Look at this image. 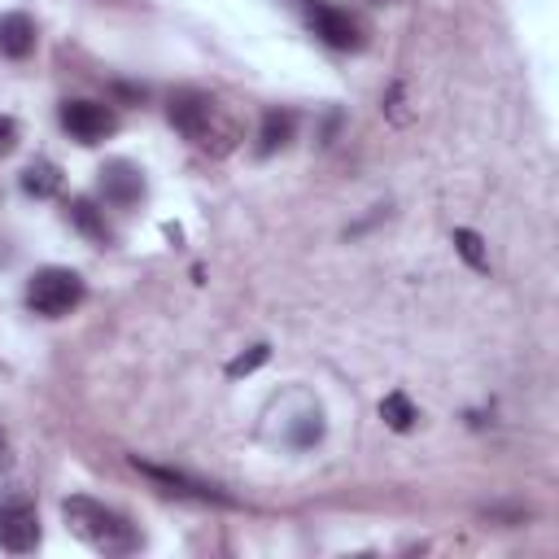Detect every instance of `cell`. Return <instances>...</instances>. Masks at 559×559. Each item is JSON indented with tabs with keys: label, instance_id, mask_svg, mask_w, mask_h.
I'll return each instance as SVG.
<instances>
[{
	"label": "cell",
	"instance_id": "cell-1",
	"mask_svg": "<svg viewBox=\"0 0 559 559\" xmlns=\"http://www.w3.org/2000/svg\"><path fill=\"white\" fill-rule=\"evenodd\" d=\"M166 118H170V127H175L183 140H192L201 153H214V157L231 153L236 140H240L236 118H231L210 92H197V87L175 92V96L166 100Z\"/></svg>",
	"mask_w": 559,
	"mask_h": 559
},
{
	"label": "cell",
	"instance_id": "cell-2",
	"mask_svg": "<svg viewBox=\"0 0 559 559\" xmlns=\"http://www.w3.org/2000/svg\"><path fill=\"white\" fill-rule=\"evenodd\" d=\"M61 520H66V528L83 546H92L100 555H131V550H140L135 524L122 511H114V507H105V502H96L87 493H70L61 502Z\"/></svg>",
	"mask_w": 559,
	"mask_h": 559
},
{
	"label": "cell",
	"instance_id": "cell-3",
	"mask_svg": "<svg viewBox=\"0 0 559 559\" xmlns=\"http://www.w3.org/2000/svg\"><path fill=\"white\" fill-rule=\"evenodd\" d=\"M83 301V275L70 266H39L26 280V306L44 319H61Z\"/></svg>",
	"mask_w": 559,
	"mask_h": 559
},
{
	"label": "cell",
	"instance_id": "cell-4",
	"mask_svg": "<svg viewBox=\"0 0 559 559\" xmlns=\"http://www.w3.org/2000/svg\"><path fill=\"white\" fill-rule=\"evenodd\" d=\"M306 22H310V31H314L328 48H336V52L362 48V26H358V17H354L349 9H336V4H328V0H306Z\"/></svg>",
	"mask_w": 559,
	"mask_h": 559
},
{
	"label": "cell",
	"instance_id": "cell-5",
	"mask_svg": "<svg viewBox=\"0 0 559 559\" xmlns=\"http://www.w3.org/2000/svg\"><path fill=\"white\" fill-rule=\"evenodd\" d=\"M57 118L70 131V140H79V144H100L105 135L118 131V114L105 100H61Z\"/></svg>",
	"mask_w": 559,
	"mask_h": 559
},
{
	"label": "cell",
	"instance_id": "cell-6",
	"mask_svg": "<svg viewBox=\"0 0 559 559\" xmlns=\"http://www.w3.org/2000/svg\"><path fill=\"white\" fill-rule=\"evenodd\" d=\"M135 472H140V476H148L153 485H162L166 493L197 498V502H214V507H236V498H231L227 489H218V485H210V480H197V476H188V472L157 467V463H144V459H135Z\"/></svg>",
	"mask_w": 559,
	"mask_h": 559
},
{
	"label": "cell",
	"instance_id": "cell-7",
	"mask_svg": "<svg viewBox=\"0 0 559 559\" xmlns=\"http://www.w3.org/2000/svg\"><path fill=\"white\" fill-rule=\"evenodd\" d=\"M39 546V515L26 498L0 502V550L9 555H31Z\"/></svg>",
	"mask_w": 559,
	"mask_h": 559
},
{
	"label": "cell",
	"instance_id": "cell-8",
	"mask_svg": "<svg viewBox=\"0 0 559 559\" xmlns=\"http://www.w3.org/2000/svg\"><path fill=\"white\" fill-rule=\"evenodd\" d=\"M100 197H105V205H114V210H131V205H140L144 201V170L140 166H131V162H105L100 166Z\"/></svg>",
	"mask_w": 559,
	"mask_h": 559
},
{
	"label": "cell",
	"instance_id": "cell-9",
	"mask_svg": "<svg viewBox=\"0 0 559 559\" xmlns=\"http://www.w3.org/2000/svg\"><path fill=\"white\" fill-rule=\"evenodd\" d=\"M0 52L4 57H13V61H22V57H31L35 52V22L26 17V13H0Z\"/></svg>",
	"mask_w": 559,
	"mask_h": 559
},
{
	"label": "cell",
	"instance_id": "cell-10",
	"mask_svg": "<svg viewBox=\"0 0 559 559\" xmlns=\"http://www.w3.org/2000/svg\"><path fill=\"white\" fill-rule=\"evenodd\" d=\"M66 218H70L74 231H83V236L96 240V245H109V240H114V231H109V223H105V210H100L92 197H74V201L66 205Z\"/></svg>",
	"mask_w": 559,
	"mask_h": 559
},
{
	"label": "cell",
	"instance_id": "cell-11",
	"mask_svg": "<svg viewBox=\"0 0 559 559\" xmlns=\"http://www.w3.org/2000/svg\"><path fill=\"white\" fill-rule=\"evenodd\" d=\"M293 131H297V118L288 114V109H266L262 114V127H258V157H271V153H280L288 140H293Z\"/></svg>",
	"mask_w": 559,
	"mask_h": 559
},
{
	"label": "cell",
	"instance_id": "cell-12",
	"mask_svg": "<svg viewBox=\"0 0 559 559\" xmlns=\"http://www.w3.org/2000/svg\"><path fill=\"white\" fill-rule=\"evenodd\" d=\"M22 192L26 197H35V201H48V197H57L61 192V166L52 162V157H35L26 170H22Z\"/></svg>",
	"mask_w": 559,
	"mask_h": 559
},
{
	"label": "cell",
	"instance_id": "cell-13",
	"mask_svg": "<svg viewBox=\"0 0 559 559\" xmlns=\"http://www.w3.org/2000/svg\"><path fill=\"white\" fill-rule=\"evenodd\" d=\"M380 419H384L393 432H411L415 419H419V411H415V402H411L406 393H389V397L380 402Z\"/></svg>",
	"mask_w": 559,
	"mask_h": 559
},
{
	"label": "cell",
	"instance_id": "cell-14",
	"mask_svg": "<svg viewBox=\"0 0 559 559\" xmlns=\"http://www.w3.org/2000/svg\"><path fill=\"white\" fill-rule=\"evenodd\" d=\"M454 245H459V253L467 258V266H476V271L489 266V258H485V240H480L472 227H459V231H454Z\"/></svg>",
	"mask_w": 559,
	"mask_h": 559
},
{
	"label": "cell",
	"instance_id": "cell-15",
	"mask_svg": "<svg viewBox=\"0 0 559 559\" xmlns=\"http://www.w3.org/2000/svg\"><path fill=\"white\" fill-rule=\"evenodd\" d=\"M266 358H271V345H249L245 354H236V358L227 362V376H249V371H258Z\"/></svg>",
	"mask_w": 559,
	"mask_h": 559
},
{
	"label": "cell",
	"instance_id": "cell-16",
	"mask_svg": "<svg viewBox=\"0 0 559 559\" xmlns=\"http://www.w3.org/2000/svg\"><path fill=\"white\" fill-rule=\"evenodd\" d=\"M323 437V424H319V411L314 415H301V424L293 428V445H310Z\"/></svg>",
	"mask_w": 559,
	"mask_h": 559
},
{
	"label": "cell",
	"instance_id": "cell-17",
	"mask_svg": "<svg viewBox=\"0 0 559 559\" xmlns=\"http://www.w3.org/2000/svg\"><path fill=\"white\" fill-rule=\"evenodd\" d=\"M13 148H17V122H13L9 114H0V162H4Z\"/></svg>",
	"mask_w": 559,
	"mask_h": 559
},
{
	"label": "cell",
	"instance_id": "cell-18",
	"mask_svg": "<svg viewBox=\"0 0 559 559\" xmlns=\"http://www.w3.org/2000/svg\"><path fill=\"white\" fill-rule=\"evenodd\" d=\"M9 467V441H4V432H0V472Z\"/></svg>",
	"mask_w": 559,
	"mask_h": 559
}]
</instances>
